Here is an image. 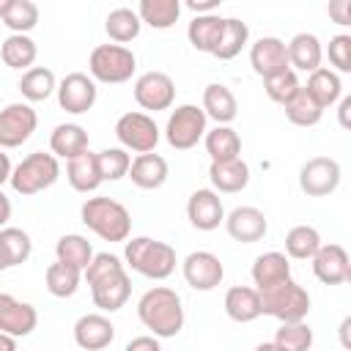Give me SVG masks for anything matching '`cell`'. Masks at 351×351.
Masks as SVG:
<instances>
[{
    "mask_svg": "<svg viewBox=\"0 0 351 351\" xmlns=\"http://www.w3.org/2000/svg\"><path fill=\"white\" fill-rule=\"evenodd\" d=\"M137 313H140V321L154 329V335L159 337H173L181 332L184 326V307H181V299L176 296V291L170 288H151L140 304H137Z\"/></svg>",
    "mask_w": 351,
    "mask_h": 351,
    "instance_id": "obj_1",
    "label": "cell"
},
{
    "mask_svg": "<svg viewBox=\"0 0 351 351\" xmlns=\"http://www.w3.org/2000/svg\"><path fill=\"white\" fill-rule=\"evenodd\" d=\"M82 222L107 241H123L132 230V217L126 206L112 197H90L82 203Z\"/></svg>",
    "mask_w": 351,
    "mask_h": 351,
    "instance_id": "obj_2",
    "label": "cell"
},
{
    "mask_svg": "<svg viewBox=\"0 0 351 351\" xmlns=\"http://www.w3.org/2000/svg\"><path fill=\"white\" fill-rule=\"evenodd\" d=\"M126 261L134 271H140L145 277H154V280H165L176 269V250L165 241L137 236V239L126 241Z\"/></svg>",
    "mask_w": 351,
    "mask_h": 351,
    "instance_id": "obj_3",
    "label": "cell"
},
{
    "mask_svg": "<svg viewBox=\"0 0 351 351\" xmlns=\"http://www.w3.org/2000/svg\"><path fill=\"white\" fill-rule=\"evenodd\" d=\"M310 310V296L293 280H285L269 291H261V313L280 318L282 324L302 321Z\"/></svg>",
    "mask_w": 351,
    "mask_h": 351,
    "instance_id": "obj_4",
    "label": "cell"
},
{
    "mask_svg": "<svg viewBox=\"0 0 351 351\" xmlns=\"http://www.w3.org/2000/svg\"><path fill=\"white\" fill-rule=\"evenodd\" d=\"M60 167L55 154H44V151H33L30 156H25L14 170H11V186L19 195H36L47 186L55 184Z\"/></svg>",
    "mask_w": 351,
    "mask_h": 351,
    "instance_id": "obj_5",
    "label": "cell"
},
{
    "mask_svg": "<svg viewBox=\"0 0 351 351\" xmlns=\"http://www.w3.org/2000/svg\"><path fill=\"white\" fill-rule=\"evenodd\" d=\"M88 66L90 74L101 82H126L134 71V55L121 44H99L93 47Z\"/></svg>",
    "mask_w": 351,
    "mask_h": 351,
    "instance_id": "obj_6",
    "label": "cell"
},
{
    "mask_svg": "<svg viewBox=\"0 0 351 351\" xmlns=\"http://www.w3.org/2000/svg\"><path fill=\"white\" fill-rule=\"evenodd\" d=\"M206 132V112L195 104H181L167 118V143L178 151L192 148Z\"/></svg>",
    "mask_w": 351,
    "mask_h": 351,
    "instance_id": "obj_7",
    "label": "cell"
},
{
    "mask_svg": "<svg viewBox=\"0 0 351 351\" xmlns=\"http://www.w3.org/2000/svg\"><path fill=\"white\" fill-rule=\"evenodd\" d=\"M340 184V165L332 156H313L299 170V186L310 197H324Z\"/></svg>",
    "mask_w": 351,
    "mask_h": 351,
    "instance_id": "obj_8",
    "label": "cell"
},
{
    "mask_svg": "<svg viewBox=\"0 0 351 351\" xmlns=\"http://www.w3.org/2000/svg\"><path fill=\"white\" fill-rule=\"evenodd\" d=\"M115 134H118V140L126 148L140 151V154L154 151V145L159 140V129H156L154 118H148L145 112H126V115H121L118 123H115Z\"/></svg>",
    "mask_w": 351,
    "mask_h": 351,
    "instance_id": "obj_9",
    "label": "cell"
},
{
    "mask_svg": "<svg viewBox=\"0 0 351 351\" xmlns=\"http://www.w3.org/2000/svg\"><path fill=\"white\" fill-rule=\"evenodd\" d=\"M36 129V110L30 104L14 101L0 110V148L22 145Z\"/></svg>",
    "mask_w": 351,
    "mask_h": 351,
    "instance_id": "obj_10",
    "label": "cell"
},
{
    "mask_svg": "<svg viewBox=\"0 0 351 351\" xmlns=\"http://www.w3.org/2000/svg\"><path fill=\"white\" fill-rule=\"evenodd\" d=\"M176 96V85L165 71H145L137 82H134V99L140 107L145 110H167L173 104Z\"/></svg>",
    "mask_w": 351,
    "mask_h": 351,
    "instance_id": "obj_11",
    "label": "cell"
},
{
    "mask_svg": "<svg viewBox=\"0 0 351 351\" xmlns=\"http://www.w3.org/2000/svg\"><path fill=\"white\" fill-rule=\"evenodd\" d=\"M58 101L66 112H88L96 101V85L88 74L71 71L58 85Z\"/></svg>",
    "mask_w": 351,
    "mask_h": 351,
    "instance_id": "obj_12",
    "label": "cell"
},
{
    "mask_svg": "<svg viewBox=\"0 0 351 351\" xmlns=\"http://www.w3.org/2000/svg\"><path fill=\"white\" fill-rule=\"evenodd\" d=\"M313 274L324 282V285H340L351 277V263H348V252L340 244H324L315 250L313 255Z\"/></svg>",
    "mask_w": 351,
    "mask_h": 351,
    "instance_id": "obj_13",
    "label": "cell"
},
{
    "mask_svg": "<svg viewBox=\"0 0 351 351\" xmlns=\"http://www.w3.org/2000/svg\"><path fill=\"white\" fill-rule=\"evenodd\" d=\"M222 274H225V269L214 252L197 250V252L186 255V261H184V277L197 291H211L214 285L222 282Z\"/></svg>",
    "mask_w": 351,
    "mask_h": 351,
    "instance_id": "obj_14",
    "label": "cell"
},
{
    "mask_svg": "<svg viewBox=\"0 0 351 351\" xmlns=\"http://www.w3.org/2000/svg\"><path fill=\"white\" fill-rule=\"evenodd\" d=\"M250 63H252V69H255L263 80H269V77H274V74L291 69V66H288L285 44H282L277 36H263V38H258V41L252 44Z\"/></svg>",
    "mask_w": 351,
    "mask_h": 351,
    "instance_id": "obj_15",
    "label": "cell"
},
{
    "mask_svg": "<svg viewBox=\"0 0 351 351\" xmlns=\"http://www.w3.org/2000/svg\"><path fill=\"white\" fill-rule=\"evenodd\" d=\"M36 321H38L36 307H30L25 302H16L8 293H0V332L3 335L25 337L36 329Z\"/></svg>",
    "mask_w": 351,
    "mask_h": 351,
    "instance_id": "obj_16",
    "label": "cell"
},
{
    "mask_svg": "<svg viewBox=\"0 0 351 351\" xmlns=\"http://www.w3.org/2000/svg\"><path fill=\"white\" fill-rule=\"evenodd\" d=\"M112 337H115V326L110 324V318H104L99 313L82 315L74 324V340L85 351H101L112 343Z\"/></svg>",
    "mask_w": 351,
    "mask_h": 351,
    "instance_id": "obj_17",
    "label": "cell"
},
{
    "mask_svg": "<svg viewBox=\"0 0 351 351\" xmlns=\"http://www.w3.org/2000/svg\"><path fill=\"white\" fill-rule=\"evenodd\" d=\"M90 291H93L96 307L112 313V310H118V307L126 304V299H129V293H132V282H129V274H126L123 269H118V271H112V274L96 280V282L90 285Z\"/></svg>",
    "mask_w": 351,
    "mask_h": 351,
    "instance_id": "obj_18",
    "label": "cell"
},
{
    "mask_svg": "<svg viewBox=\"0 0 351 351\" xmlns=\"http://www.w3.org/2000/svg\"><path fill=\"white\" fill-rule=\"evenodd\" d=\"M266 217L263 211L252 208V206H241V208H233L230 217H228V233L241 241V244H252V241H261L266 236Z\"/></svg>",
    "mask_w": 351,
    "mask_h": 351,
    "instance_id": "obj_19",
    "label": "cell"
},
{
    "mask_svg": "<svg viewBox=\"0 0 351 351\" xmlns=\"http://www.w3.org/2000/svg\"><path fill=\"white\" fill-rule=\"evenodd\" d=\"M186 214L197 230H214L222 219V200L211 189H197L186 203Z\"/></svg>",
    "mask_w": 351,
    "mask_h": 351,
    "instance_id": "obj_20",
    "label": "cell"
},
{
    "mask_svg": "<svg viewBox=\"0 0 351 351\" xmlns=\"http://www.w3.org/2000/svg\"><path fill=\"white\" fill-rule=\"evenodd\" d=\"M252 280L258 285V293L261 291H269L285 280H291V263L282 252H263L255 258L252 263Z\"/></svg>",
    "mask_w": 351,
    "mask_h": 351,
    "instance_id": "obj_21",
    "label": "cell"
},
{
    "mask_svg": "<svg viewBox=\"0 0 351 351\" xmlns=\"http://www.w3.org/2000/svg\"><path fill=\"white\" fill-rule=\"evenodd\" d=\"M285 52H288V66H296L302 71H315L321 63V44L313 33H296L285 44Z\"/></svg>",
    "mask_w": 351,
    "mask_h": 351,
    "instance_id": "obj_22",
    "label": "cell"
},
{
    "mask_svg": "<svg viewBox=\"0 0 351 351\" xmlns=\"http://www.w3.org/2000/svg\"><path fill=\"white\" fill-rule=\"evenodd\" d=\"M49 148L58 156L74 159L88 151V132L80 123H60V126H55V132L49 137Z\"/></svg>",
    "mask_w": 351,
    "mask_h": 351,
    "instance_id": "obj_23",
    "label": "cell"
},
{
    "mask_svg": "<svg viewBox=\"0 0 351 351\" xmlns=\"http://www.w3.org/2000/svg\"><path fill=\"white\" fill-rule=\"evenodd\" d=\"M129 173H132V181L140 189H156L167 178V162L159 154H140L129 165Z\"/></svg>",
    "mask_w": 351,
    "mask_h": 351,
    "instance_id": "obj_24",
    "label": "cell"
},
{
    "mask_svg": "<svg viewBox=\"0 0 351 351\" xmlns=\"http://www.w3.org/2000/svg\"><path fill=\"white\" fill-rule=\"evenodd\" d=\"M225 313L241 324L258 318L261 315V293L255 288H247V285H233L225 293Z\"/></svg>",
    "mask_w": 351,
    "mask_h": 351,
    "instance_id": "obj_25",
    "label": "cell"
},
{
    "mask_svg": "<svg viewBox=\"0 0 351 351\" xmlns=\"http://www.w3.org/2000/svg\"><path fill=\"white\" fill-rule=\"evenodd\" d=\"M208 178H211V184H214L219 192H239V189H244L247 181H250V167H247V162H241V159L211 162Z\"/></svg>",
    "mask_w": 351,
    "mask_h": 351,
    "instance_id": "obj_26",
    "label": "cell"
},
{
    "mask_svg": "<svg viewBox=\"0 0 351 351\" xmlns=\"http://www.w3.org/2000/svg\"><path fill=\"white\" fill-rule=\"evenodd\" d=\"M203 112L211 115L217 123H228L236 118V96L230 93L228 85L211 82L203 90Z\"/></svg>",
    "mask_w": 351,
    "mask_h": 351,
    "instance_id": "obj_27",
    "label": "cell"
},
{
    "mask_svg": "<svg viewBox=\"0 0 351 351\" xmlns=\"http://www.w3.org/2000/svg\"><path fill=\"white\" fill-rule=\"evenodd\" d=\"M69 184L77 189V192H90L101 184V173H99V162H96V154L85 151L74 159H69Z\"/></svg>",
    "mask_w": 351,
    "mask_h": 351,
    "instance_id": "obj_28",
    "label": "cell"
},
{
    "mask_svg": "<svg viewBox=\"0 0 351 351\" xmlns=\"http://www.w3.org/2000/svg\"><path fill=\"white\" fill-rule=\"evenodd\" d=\"M222 25H225L222 16L203 14V16H195V19L189 22L186 36H189V41H192L195 49H200V52H214V49H217V41H219V36H222Z\"/></svg>",
    "mask_w": 351,
    "mask_h": 351,
    "instance_id": "obj_29",
    "label": "cell"
},
{
    "mask_svg": "<svg viewBox=\"0 0 351 351\" xmlns=\"http://www.w3.org/2000/svg\"><path fill=\"white\" fill-rule=\"evenodd\" d=\"M304 90H307V96L324 110V107H329L332 101H337V96H340V77H337L335 71L318 66L315 71H310V80H307Z\"/></svg>",
    "mask_w": 351,
    "mask_h": 351,
    "instance_id": "obj_30",
    "label": "cell"
},
{
    "mask_svg": "<svg viewBox=\"0 0 351 351\" xmlns=\"http://www.w3.org/2000/svg\"><path fill=\"white\" fill-rule=\"evenodd\" d=\"M247 38H250L247 22H241L236 16H228L225 25H222V36L217 41V49L211 55H217L219 60H230V58H236L241 52V47L247 44Z\"/></svg>",
    "mask_w": 351,
    "mask_h": 351,
    "instance_id": "obj_31",
    "label": "cell"
},
{
    "mask_svg": "<svg viewBox=\"0 0 351 351\" xmlns=\"http://www.w3.org/2000/svg\"><path fill=\"white\" fill-rule=\"evenodd\" d=\"M206 151L211 154V162H230V159H239L241 140L233 129L217 126L214 132L206 134Z\"/></svg>",
    "mask_w": 351,
    "mask_h": 351,
    "instance_id": "obj_32",
    "label": "cell"
},
{
    "mask_svg": "<svg viewBox=\"0 0 351 351\" xmlns=\"http://www.w3.org/2000/svg\"><path fill=\"white\" fill-rule=\"evenodd\" d=\"M181 14V3L178 0H140V19L148 22L156 30L170 27Z\"/></svg>",
    "mask_w": 351,
    "mask_h": 351,
    "instance_id": "obj_33",
    "label": "cell"
},
{
    "mask_svg": "<svg viewBox=\"0 0 351 351\" xmlns=\"http://www.w3.org/2000/svg\"><path fill=\"white\" fill-rule=\"evenodd\" d=\"M3 63L11 66V69H27L33 60H36V41L25 33H14L3 41Z\"/></svg>",
    "mask_w": 351,
    "mask_h": 351,
    "instance_id": "obj_34",
    "label": "cell"
},
{
    "mask_svg": "<svg viewBox=\"0 0 351 351\" xmlns=\"http://www.w3.org/2000/svg\"><path fill=\"white\" fill-rule=\"evenodd\" d=\"M19 90L25 99L30 101H44L52 90H55V74L44 66H36V69H27L19 80Z\"/></svg>",
    "mask_w": 351,
    "mask_h": 351,
    "instance_id": "obj_35",
    "label": "cell"
},
{
    "mask_svg": "<svg viewBox=\"0 0 351 351\" xmlns=\"http://www.w3.org/2000/svg\"><path fill=\"white\" fill-rule=\"evenodd\" d=\"M55 252H58V261L63 263H71L77 269H85L93 258V250H90V241L85 236H77V233H69L63 239H58L55 244Z\"/></svg>",
    "mask_w": 351,
    "mask_h": 351,
    "instance_id": "obj_36",
    "label": "cell"
},
{
    "mask_svg": "<svg viewBox=\"0 0 351 351\" xmlns=\"http://www.w3.org/2000/svg\"><path fill=\"white\" fill-rule=\"evenodd\" d=\"M104 27H107V33L115 44H126L140 33V16L132 8H115V11L107 14Z\"/></svg>",
    "mask_w": 351,
    "mask_h": 351,
    "instance_id": "obj_37",
    "label": "cell"
},
{
    "mask_svg": "<svg viewBox=\"0 0 351 351\" xmlns=\"http://www.w3.org/2000/svg\"><path fill=\"white\" fill-rule=\"evenodd\" d=\"M77 285H80V269L77 266L58 261V263H52L47 269V288H49L52 296L66 299V296H71L77 291Z\"/></svg>",
    "mask_w": 351,
    "mask_h": 351,
    "instance_id": "obj_38",
    "label": "cell"
},
{
    "mask_svg": "<svg viewBox=\"0 0 351 351\" xmlns=\"http://www.w3.org/2000/svg\"><path fill=\"white\" fill-rule=\"evenodd\" d=\"M318 247H321L318 230L310 228V225H296V228H291L288 236H285V250H288L291 258H299V261L313 258Z\"/></svg>",
    "mask_w": 351,
    "mask_h": 351,
    "instance_id": "obj_39",
    "label": "cell"
},
{
    "mask_svg": "<svg viewBox=\"0 0 351 351\" xmlns=\"http://www.w3.org/2000/svg\"><path fill=\"white\" fill-rule=\"evenodd\" d=\"M321 112H324V110L307 96L304 88H299L296 96L285 104V115H288V121L296 123V126H313V123H318V121H321Z\"/></svg>",
    "mask_w": 351,
    "mask_h": 351,
    "instance_id": "obj_40",
    "label": "cell"
},
{
    "mask_svg": "<svg viewBox=\"0 0 351 351\" xmlns=\"http://www.w3.org/2000/svg\"><path fill=\"white\" fill-rule=\"evenodd\" d=\"M0 250L8 261V266H19L30 258V236L19 228H5V230H0Z\"/></svg>",
    "mask_w": 351,
    "mask_h": 351,
    "instance_id": "obj_41",
    "label": "cell"
},
{
    "mask_svg": "<svg viewBox=\"0 0 351 351\" xmlns=\"http://www.w3.org/2000/svg\"><path fill=\"white\" fill-rule=\"evenodd\" d=\"M274 343L282 348V351H307L313 346V329L302 321H293V324H282L274 335Z\"/></svg>",
    "mask_w": 351,
    "mask_h": 351,
    "instance_id": "obj_42",
    "label": "cell"
},
{
    "mask_svg": "<svg viewBox=\"0 0 351 351\" xmlns=\"http://www.w3.org/2000/svg\"><path fill=\"white\" fill-rule=\"evenodd\" d=\"M263 85H266V96H269L271 101H280V104H288V101L296 96V90L302 88L293 69H285V71H280V74L263 80Z\"/></svg>",
    "mask_w": 351,
    "mask_h": 351,
    "instance_id": "obj_43",
    "label": "cell"
},
{
    "mask_svg": "<svg viewBox=\"0 0 351 351\" xmlns=\"http://www.w3.org/2000/svg\"><path fill=\"white\" fill-rule=\"evenodd\" d=\"M96 162H99V173H101V181H118L129 173V154L121 151V148H104L101 154H96Z\"/></svg>",
    "mask_w": 351,
    "mask_h": 351,
    "instance_id": "obj_44",
    "label": "cell"
},
{
    "mask_svg": "<svg viewBox=\"0 0 351 351\" xmlns=\"http://www.w3.org/2000/svg\"><path fill=\"white\" fill-rule=\"evenodd\" d=\"M3 22L14 33H25V30H30L38 22V5L33 0H11V8L3 16Z\"/></svg>",
    "mask_w": 351,
    "mask_h": 351,
    "instance_id": "obj_45",
    "label": "cell"
},
{
    "mask_svg": "<svg viewBox=\"0 0 351 351\" xmlns=\"http://www.w3.org/2000/svg\"><path fill=\"white\" fill-rule=\"evenodd\" d=\"M118 269H123V266H121V261H118L115 255H110V252H99V255H93L90 263L85 266L88 285H93L96 280H101V277H107V274H112V271H118Z\"/></svg>",
    "mask_w": 351,
    "mask_h": 351,
    "instance_id": "obj_46",
    "label": "cell"
},
{
    "mask_svg": "<svg viewBox=\"0 0 351 351\" xmlns=\"http://www.w3.org/2000/svg\"><path fill=\"white\" fill-rule=\"evenodd\" d=\"M329 60L340 71H351V36H346V33L332 36V41H329Z\"/></svg>",
    "mask_w": 351,
    "mask_h": 351,
    "instance_id": "obj_47",
    "label": "cell"
},
{
    "mask_svg": "<svg viewBox=\"0 0 351 351\" xmlns=\"http://www.w3.org/2000/svg\"><path fill=\"white\" fill-rule=\"evenodd\" d=\"M329 16H335V22H340V25H351V3L348 0L329 3Z\"/></svg>",
    "mask_w": 351,
    "mask_h": 351,
    "instance_id": "obj_48",
    "label": "cell"
},
{
    "mask_svg": "<svg viewBox=\"0 0 351 351\" xmlns=\"http://www.w3.org/2000/svg\"><path fill=\"white\" fill-rule=\"evenodd\" d=\"M126 351H162V348H159V343H156V337H148V335H140V337H134V340H129V346H126Z\"/></svg>",
    "mask_w": 351,
    "mask_h": 351,
    "instance_id": "obj_49",
    "label": "cell"
},
{
    "mask_svg": "<svg viewBox=\"0 0 351 351\" xmlns=\"http://www.w3.org/2000/svg\"><path fill=\"white\" fill-rule=\"evenodd\" d=\"M217 3H219V0H189L186 5H189L192 11H197V16H200V11H211V8H217Z\"/></svg>",
    "mask_w": 351,
    "mask_h": 351,
    "instance_id": "obj_50",
    "label": "cell"
},
{
    "mask_svg": "<svg viewBox=\"0 0 351 351\" xmlns=\"http://www.w3.org/2000/svg\"><path fill=\"white\" fill-rule=\"evenodd\" d=\"M340 123H343L346 129L351 126V96L340 101Z\"/></svg>",
    "mask_w": 351,
    "mask_h": 351,
    "instance_id": "obj_51",
    "label": "cell"
},
{
    "mask_svg": "<svg viewBox=\"0 0 351 351\" xmlns=\"http://www.w3.org/2000/svg\"><path fill=\"white\" fill-rule=\"evenodd\" d=\"M8 217H11V203H8V197L0 192V225H5Z\"/></svg>",
    "mask_w": 351,
    "mask_h": 351,
    "instance_id": "obj_52",
    "label": "cell"
},
{
    "mask_svg": "<svg viewBox=\"0 0 351 351\" xmlns=\"http://www.w3.org/2000/svg\"><path fill=\"white\" fill-rule=\"evenodd\" d=\"M5 178H11V162H8V156L0 151V184H3Z\"/></svg>",
    "mask_w": 351,
    "mask_h": 351,
    "instance_id": "obj_53",
    "label": "cell"
},
{
    "mask_svg": "<svg viewBox=\"0 0 351 351\" xmlns=\"http://www.w3.org/2000/svg\"><path fill=\"white\" fill-rule=\"evenodd\" d=\"M0 351H16V340L11 335H3L0 332Z\"/></svg>",
    "mask_w": 351,
    "mask_h": 351,
    "instance_id": "obj_54",
    "label": "cell"
},
{
    "mask_svg": "<svg viewBox=\"0 0 351 351\" xmlns=\"http://www.w3.org/2000/svg\"><path fill=\"white\" fill-rule=\"evenodd\" d=\"M348 326H351V318H343V324H340V337H343V346H346V348L351 346V340H348Z\"/></svg>",
    "mask_w": 351,
    "mask_h": 351,
    "instance_id": "obj_55",
    "label": "cell"
},
{
    "mask_svg": "<svg viewBox=\"0 0 351 351\" xmlns=\"http://www.w3.org/2000/svg\"><path fill=\"white\" fill-rule=\"evenodd\" d=\"M255 351H282V348H280L277 343H261V346H258Z\"/></svg>",
    "mask_w": 351,
    "mask_h": 351,
    "instance_id": "obj_56",
    "label": "cell"
},
{
    "mask_svg": "<svg viewBox=\"0 0 351 351\" xmlns=\"http://www.w3.org/2000/svg\"><path fill=\"white\" fill-rule=\"evenodd\" d=\"M8 8H11V0H0V19L8 14Z\"/></svg>",
    "mask_w": 351,
    "mask_h": 351,
    "instance_id": "obj_57",
    "label": "cell"
},
{
    "mask_svg": "<svg viewBox=\"0 0 351 351\" xmlns=\"http://www.w3.org/2000/svg\"><path fill=\"white\" fill-rule=\"evenodd\" d=\"M3 269H11V266H8V261H5V255H3V250H0V271H3Z\"/></svg>",
    "mask_w": 351,
    "mask_h": 351,
    "instance_id": "obj_58",
    "label": "cell"
}]
</instances>
